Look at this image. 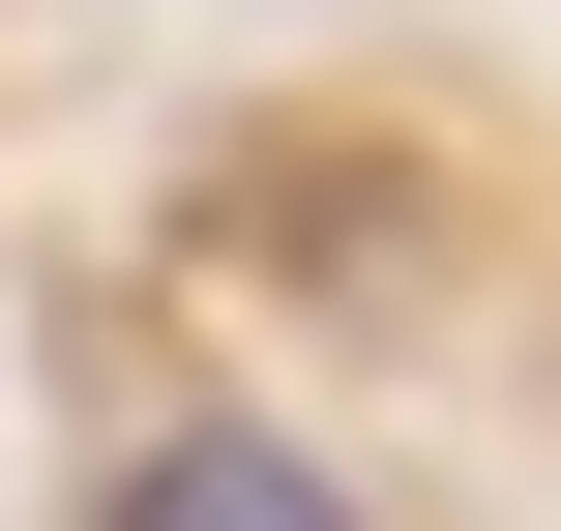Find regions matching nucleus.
<instances>
[{"mask_svg":"<svg viewBox=\"0 0 561 531\" xmlns=\"http://www.w3.org/2000/svg\"><path fill=\"white\" fill-rule=\"evenodd\" d=\"M89 531H355V473H325V443H237V414H207V443H118V503Z\"/></svg>","mask_w":561,"mask_h":531,"instance_id":"obj_1","label":"nucleus"}]
</instances>
